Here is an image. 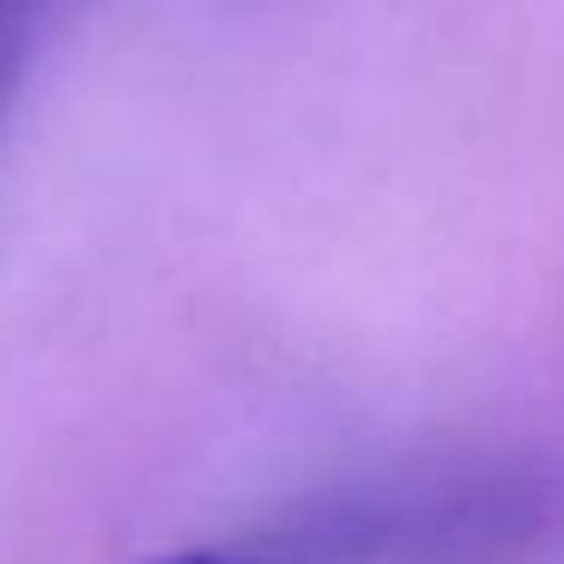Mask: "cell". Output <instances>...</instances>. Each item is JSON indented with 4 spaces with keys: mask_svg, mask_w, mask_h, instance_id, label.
I'll return each mask as SVG.
<instances>
[{
    "mask_svg": "<svg viewBox=\"0 0 564 564\" xmlns=\"http://www.w3.org/2000/svg\"><path fill=\"white\" fill-rule=\"evenodd\" d=\"M552 528H558L552 479L486 467V474L425 479L382 498H352L340 516L322 522L310 558L328 564L334 552H352L370 564H503L510 552L540 546Z\"/></svg>",
    "mask_w": 564,
    "mask_h": 564,
    "instance_id": "cell-1",
    "label": "cell"
},
{
    "mask_svg": "<svg viewBox=\"0 0 564 564\" xmlns=\"http://www.w3.org/2000/svg\"><path fill=\"white\" fill-rule=\"evenodd\" d=\"M43 37H50V19L31 0H0V122L19 104V86H25Z\"/></svg>",
    "mask_w": 564,
    "mask_h": 564,
    "instance_id": "cell-2",
    "label": "cell"
},
{
    "mask_svg": "<svg viewBox=\"0 0 564 564\" xmlns=\"http://www.w3.org/2000/svg\"><path fill=\"white\" fill-rule=\"evenodd\" d=\"M159 564H322L297 546H195V552H171Z\"/></svg>",
    "mask_w": 564,
    "mask_h": 564,
    "instance_id": "cell-3",
    "label": "cell"
}]
</instances>
